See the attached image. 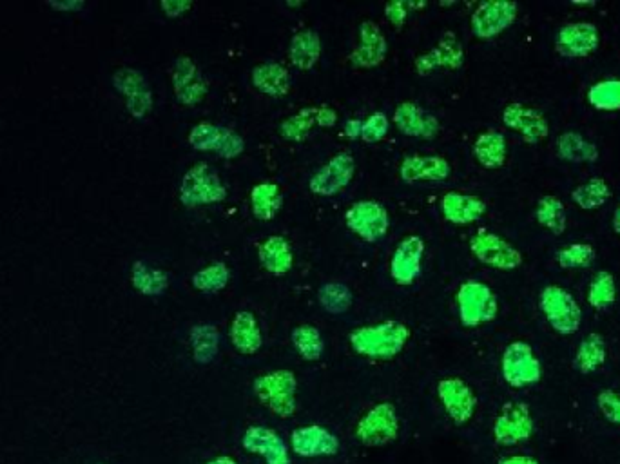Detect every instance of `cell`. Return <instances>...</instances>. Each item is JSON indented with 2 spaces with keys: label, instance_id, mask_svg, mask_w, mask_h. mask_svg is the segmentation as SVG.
Listing matches in <instances>:
<instances>
[{
  "label": "cell",
  "instance_id": "obj_1",
  "mask_svg": "<svg viewBox=\"0 0 620 464\" xmlns=\"http://www.w3.org/2000/svg\"><path fill=\"white\" fill-rule=\"evenodd\" d=\"M410 338L412 332L405 323L387 319L383 323L352 330L349 341L352 350L361 358L388 361L398 358L407 347Z\"/></svg>",
  "mask_w": 620,
  "mask_h": 464
},
{
  "label": "cell",
  "instance_id": "obj_2",
  "mask_svg": "<svg viewBox=\"0 0 620 464\" xmlns=\"http://www.w3.org/2000/svg\"><path fill=\"white\" fill-rule=\"evenodd\" d=\"M252 390L267 410L274 416L292 417L296 414V394H298V379L292 370L280 368L267 374L256 377L252 383Z\"/></svg>",
  "mask_w": 620,
  "mask_h": 464
},
{
  "label": "cell",
  "instance_id": "obj_3",
  "mask_svg": "<svg viewBox=\"0 0 620 464\" xmlns=\"http://www.w3.org/2000/svg\"><path fill=\"white\" fill-rule=\"evenodd\" d=\"M539 309L548 325L561 336H573L582 325V309L570 290L546 285L539 294Z\"/></svg>",
  "mask_w": 620,
  "mask_h": 464
},
{
  "label": "cell",
  "instance_id": "obj_4",
  "mask_svg": "<svg viewBox=\"0 0 620 464\" xmlns=\"http://www.w3.org/2000/svg\"><path fill=\"white\" fill-rule=\"evenodd\" d=\"M456 303L461 325L466 329H477L499 314V300L483 281H465L457 290Z\"/></svg>",
  "mask_w": 620,
  "mask_h": 464
},
{
  "label": "cell",
  "instance_id": "obj_5",
  "mask_svg": "<svg viewBox=\"0 0 620 464\" xmlns=\"http://www.w3.org/2000/svg\"><path fill=\"white\" fill-rule=\"evenodd\" d=\"M178 194L185 207L194 209L222 203L227 198V187L211 165L200 162L187 169Z\"/></svg>",
  "mask_w": 620,
  "mask_h": 464
},
{
  "label": "cell",
  "instance_id": "obj_6",
  "mask_svg": "<svg viewBox=\"0 0 620 464\" xmlns=\"http://www.w3.org/2000/svg\"><path fill=\"white\" fill-rule=\"evenodd\" d=\"M501 374L512 388L533 387L543 379V365L530 343L512 341L501 356Z\"/></svg>",
  "mask_w": 620,
  "mask_h": 464
},
{
  "label": "cell",
  "instance_id": "obj_7",
  "mask_svg": "<svg viewBox=\"0 0 620 464\" xmlns=\"http://www.w3.org/2000/svg\"><path fill=\"white\" fill-rule=\"evenodd\" d=\"M470 252L475 260L495 271H515L524 261L523 254L515 245L486 229L475 232L470 238Z\"/></svg>",
  "mask_w": 620,
  "mask_h": 464
},
{
  "label": "cell",
  "instance_id": "obj_8",
  "mask_svg": "<svg viewBox=\"0 0 620 464\" xmlns=\"http://www.w3.org/2000/svg\"><path fill=\"white\" fill-rule=\"evenodd\" d=\"M399 416L392 403H378L372 406L356 425L354 434L361 445L379 448L394 443L399 435Z\"/></svg>",
  "mask_w": 620,
  "mask_h": 464
},
{
  "label": "cell",
  "instance_id": "obj_9",
  "mask_svg": "<svg viewBox=\"0 0 620 464\" xmlns=\"http://www.w3.org/2000/svg\"><path fill=\"white\" fill-rule=\"evenodd\" d=\"M535 432L532 410L526 403L510 401L501 408L494 421V441L499 446H515L526 443Z\"/></svg>",
  "mask_w": 620,
  "mask_h": 464
},
{
  "label": "cell",
  "instance_id": "obj_10",
  "mask_svg": "<svg viewBox=\"0 0 620 464\" xmlns=\"http://www.w3.org/2000/svg\"><path fill=\"white\" fill-rule=\"evenodd\" d=\"M189 144L194 151L216 153L225 160H233L243 155L245 140L229 127L216 126L209 122H200L189 131Z\"/></svg>",
  "mask_w": 620,
  "mask_h": 464
},
{
  "label": "cell",
  "instance_id": "obj_11",
  "mask_svg": "<svg viewBox=\"0 0 620 464\" xmlns=\"http://www.w3.org/2000/svg\"><path fill=\"white\" fill-rule=\"evenodd\" d=\"M519 15V4L512 0H488L481 2L470 19V28L477 39L490 40L499 37L514 26Z\"/></svg>",
  "mask_w": 620,
  "mask_h": 464
},
{
  "label": "cell",
  "instance_id": "obj_12",
  "mask_svg": "<svg viewBox=\"0 0 620 464\" xmlns=\"http://www.w3.org/2000/svg\"><path fill=\"white\" fill-rule=\"evenodd\" d=\"M345 223L363 242L376 243L387 236L390 227L387 209L374 200H361L349 207Z\"/></svg>",
  "mask_w": 620,
  "mask_h": 464
},
{
  "label": "cell",
  "instance_id": "obj_13",
  "mask_svg": "<svg viewBox=\"0 0 620 464\" xmlns=\"http://www.w3.org/2000/svg\"><path fill=\"white\" fill-rule=\"evenodd\" d=\"M601 46V31L588 20L568 22L555 35V51L564 58H586Z\"/></svg>",
  "mask_w": 620,
  "mask_h": 464
},
{
  "label": "cell",
  "instance_id": "obj_14",
  "mask_svg": "<svg viewBox=\"0 0 620 464\" xmlns=\"http://www.w3.org/2000/svg\"><path fill=\"white\" fill-rule=\"evenodd\" d=\"M437 397L443 405L446 416L456 425L470 423L477 410V397L472 387L461 377H445L437 385Z\"/></svg>",
  "mask_w": 620,
  "mask_h": 464
},
{
  "label": "cell",
  "instance_id": "obj_15",
  "mask_svg": "<svg viewBox=\"0 0 620 464\" xmlns=\"http://www.w3.org/2000/svg\"><path fill=\"white\" fill-rule=\"evenodd\" d=\"M356 174V160L350 153H338L310 178V193L336 196L349 187Z\"/></svg>",
  "mask_w": 620,
  "mask_h": 464
},
{
  "label": "cell",
  "instance_id": "obj_16",
  "mask_svg": "<svg viewBox=\"0 0 620 464\" xmlns=\"http://www.w3.org/2000/svg\"><path fill=\"white\" fill-rule=\"evenodd\" d=\"M503 124L530 145L539 144L550 135V122L543 111L523 102H510L504 107Z\"/></svg>",
  "mask_w": 620,
  "mask_h": 464
},
{
  "label": "cell",
  "instance_id": "obj_17",
  "mask_svg": "<svg viewBox=\"0 0 620 464\" xmlns=\"http://www.w3.org/2000/svg\"><path fill=\"white\" fill-rule=\"evenodd\" d=\"M113 84L126 100L127 111L136 120L146 118L153 109V91L146 77L133 68L118 69L113 75Z\"/></svg>",
  "mask_w": 620,
  "mask_h": 464
},
{
  "label": "cell",
  "instance_id": "obj_18",
  "mask_svg": "<svg viewBox=\"0 0 620 464\" xmlns=\"http://www.w3.org/2000/svg\"><path fill=\"white\" fill-rule=\"evenodd\" d=\"M245 452L262 457L265 464H292L291 448L269 426L252 425L242 437Z\"/></svg>",
  "mask_w": 620,
  "mask_h": 464
},
{
  "label": "cell",
  "instance_id": "obj_19",
  "mask_svg": "<svg viewBox=\"0 0 620 464\" xmlns=\"http://www.w3.org/2000/svg\"><path fill=\"white\" fill-rule=\"evenodd\" d=\"M289 448L292 454L303 457V459L334 457L340 452V439L325 426H300L292 432Z\"/></svg>",
  "mask_w": 620,
  "mask_h": 464
},
{
  "label": "cell",
  "instance_id": "obj_20",
  "mask_svg": "<svg viewBox=\"0 0 620 464\" xmlns=\"http://www.w3.org/2000/svg\"><path fill=\"white\" fill-rule=\"evenodd\" d=\"M425 256V242L421 236L410 234L398 243L396 251L390 260V276L401 287H408L421 274Z\"/></svg>",
  "mask_w": 620,
  "mask_h": 464
},
{
  "label": "cell",
  "instance_id": "obj_21",
  "mask_svg": "<svg viewBox=\"0 0 620 464\" xmlns=\"http://www.w3.org/2000/svg\"><path fill=\"white\" fill-rule=\"evenodd\" d=\"M173 89L182 106H198L209 93V82L191 58L178 57L173 66Z\"/></svg>",
  "mask_w": 620,
  "mask_h": 464
},
{
  "label": "cell",
  "instance_id": "obj_22",
  "mask_svg": "<svg viewBox=\"0 0 620 464\" xmlns=\"http://www.w3.org/2000/svg\"><path fill=\"white\" fill-rule=\"evenodd\" d=\"M388 44L385 33L381 31L376 22L365 20L359 26L358 48L350 53V64L354 68L372 69L378 68L387 58Z\"/></svg>",
  "mask_w": 620,
  "mask_h": 464
},
{
  "label": "cell",
  "instance_id": "obj_23",
  "mask_svg": "<svg viewBox=\"0 0 620 464\" xmlns=\"http://www.w3.org/2000/svg\"><path fill=\"white\" fill-rule=\"evenodd\" d=\"M465 64V48L454 33H445L434 49L416 58L414 68L419 75H428L434 69H456Z\"/></svg>",
  "mask_w": 620,
  "mask_h": 464
},
{
  "label": "cell",
  "instance_id": "obj_24",
  "mask_svg": "<svg viewBox=\"0 0 620 464\" xmlns=\"http://www.w3.org/2000/svg\"><path fill=\"white\" fill-rule=\"evenodd\" d=\"M394 124L403 135L423 140H432L441 131L436 116L417 106L416 102H401L394 111Z\"/></svg>",
  "mask_w": 620,
  "mask_h": 464
},
{
  "label": "cell",
  "instance_id": "obj_25",
  "mask_svg": "<svg viewBox=\"0 0 620 464\" xmlns=\"http://www.w3.org/2000/svg\"><path fill=\"white\" fill-rule=\"evenodd\" d=\"M450 173H452V165L443 156H407L399 165V176L407 184L445 182Z\"/></svg>",
  "mask_w": 620,
  "mask_h": 464
},
{
  "label": "cell",
  "instance_id": "obj_26",
  "mask_svg": "<svg viewBox=\"0 0 620 464\" xmlns=\"http://www.w3.org/2000/svg\"><path fill=\"white\" fill-rule=\"evenodd\" d=\"M486 202L475 194L446 193L441 198V213L446 222L454 225H470L479 222L486 214Z\"/></svg>",
  "mask_w": 620,
  "mask_h": 464
},
{
  "label": "cell",
  "instance_id": "obj_27",
  "mask_svg": "<svg viewBox=\"0 0 620 464\" xmlns=\"http://www.w3.org/2000/svg\"><path fill=\"white\" fill-rule=\"evenodd\" d=\"M229 338L234 350L242 356L256 354L263 345V334L256 316L249 310H240L234 314L229 329Z\"/></svg>",
  "mask_w": 620,
  "mask_h": 464
},
{
  "label": "cell",
  "instance_id": "obj_28",
  "mask_svg": "<svg viewBox=\"0 0 620 464\" xmlns=\"http://www.w3.org/2000/svg\"><path fill=\"white\" fill-rule=\"evenodd\" d=\"M557 156L568 164H595L601 158V151L595 142L577 131H564L555 142Z\"/></svg>",
  "mask_w": 620,
  "mask_h": 464
},
{
  "label": "cell",
  "instance_id": "obj_29",
  "mask_svg": "<svg viewBox=\"0 0 620 464\" xmlns=\"http://www.w3.org/2000/svg\"><path fill=\"white\" fill-rule=\"evenodd\" d=\"M252 86L267 97L281 98L291 91V73L278 62H263L252 69Z\"/></svg>",
  "mask_w": 620,
  "mask_h": 464
},
{
  "label": "cell",
  "instance_id": "obj_30",
  "mask_svg": "<svg viewBox=\"0 0 620 464\" xmlns=\"http://www.w3.org/2000/svg\"><path fill=\"white\" fill-rule=\"evenodd\" d=\"M258 260L263 269L274 276H283L291 272L294 265L291 243L283 236H269L258 247Z\"/></svg>",
  "mask_w": 620,
  "mask_h": 464
},
{
  "label": "cell",
  "instance_id": "obj_31",
  "mask_svg": "<svg viewBox=\"0 0 620 464\" xmlns=\"http://www.w3.org/2000/svg\"><path fill=\"white\" fill-rule=\"evenodd\" d=\"M474 156L485 169H499L506 164L508 158V142L506 136L499 131H485L475 138Z\"/></svg>",
  "mask_w": 620,
  "mask_h": 464
},
{
  "label": "cell",
  "instance_id": "obj_32",
  "mask_svg": "<svg viewBox=\"0 0 620 464\" xmlns=\"http://www.w3.org/2000/svg\"><path fill=\"white\" fill-rule=\"evenodd\" d=\"M320 57L321 39L316 31L303 29L292 37L289 58L294 68L309 71L320 62Z\"/></svg>",
  "mask_w": 620,
  "mask_h": 464
},
{
  "label": "cell",
  "instance_id": "obj_33",
  "mask_svg": "<svg viewBox=\"0 0 620 464\" xmlns=\"http://www.w3.org/2000/svg\"><path fill=\"white\" fill-rule=\"evenodd\" d=\"M606 359H608L606 339L599 332H591L579 343L573 365L581 374H593L604 367Z\"/></svg>",
  "mask_w": 620,
  "mask_h": 464
},
{
  "label": "cell",
  "instance_id": "obj_34",
  "mask_svg": "<svg viewBox=\"0 0 620 464\" xmlns=\"http://www.w3.org/2000/svg\"><path fill=\"white\" fill-rule=\"evenodd\" d=\"M281 207H283V194H281L280 185L262 182V184L252 187L251 209L252 214L258 220L271 222L278 216Z\"/></svg>",
  "mask_w": 620,
  "mask_h": 464
},
{
  "label": "cell",
  "instance_id": "obj_35",
  "mask_svg": "<svg viewBox=\"0 0 620 464\" xmlns=\"http://www.w3.org/2000/svg\"><path fill=\"white\" fill-rule=\"evenodd\" d=\"M131 283L142 296H162L169 287V276L162 269L147 265L146 261H135L131 267Z\"/></svg>",
  "mask_w": 620,
  "mask_h": 464
},
{
  "label": "cell",
  "instance_id": "obj_36",
  "mask_svg": "<svg viewBox=\"0 0 620 464\" xmlns=\"http://www.w3.org/2000/svg\"><path fill=\"white\" fill-rule=\"evenodd\" d=\"M535 220L553 236H561L568 227L564 202L555 194H544L535 205Z\"/></svg>",
  "mask_w": 620,
  "mask_h": 464
},
{
  "label": "cell",
  "instance_id": "obj_37",
  "mask_svg": "<svg viewBox=\"0 0 620 464\" xmlns=\"http://www.w3.org/2000/svg\"><path fill=\"white\" fill-rule=\"evenodd\" d=\"M611 196V185L601 176H595L573 189L572 202L582 211H597L610 202Z\"/></svg>",
  "mask_w": 620,
  "mask_h": 464
},
{
  "label": "cell",
  "instance_id": "obj_38",
  "mask_svg": "<svg viewBox=\"0 0 620 464\" xmlns=\"http://www.w3.org/2000/svg\"><path fill=\"white\" fill-rule=\"evenodd\" d=\"M191 350L193 358L200 365H209L220 350V332L213 325H196L191 330Z\"/></svg>",
  "mask_w": 620,
  "mask_h": 464
},
{
  "label": "cell",
  "instance_id": "obj_39",
  "mask_svg": "<svg viewBox=\"0 0 620 464\" xmlns=\"http://www.w3.org/2000/svg\"><path fill=\"white\" fill-rule=\"evenodd\" d=\"M292 345L305 361H320L325 352V341L320 330L312 325H300L292 330Z\"/></svg>",
  "mask_w": 620,
  "mask_h": 464
},
{
  "label": "cell",
  "instance_id": "obj_40",
  "mask_svg": "<svg viewBox=\"0 0 620 464\" xmlns=\"http://www.w3.org/2000/svg\"><path fill=\"white\" fill-rule=\"evenodd\" d=\"M617 301V281L608 271H599L588 287V305L591 309L606 310Z\"/></svg>",
  "mask_w": 620,
  "mask_h": 464
},
{
  "label": "cell",
  "instance_id": "obj_41",
  "mask_svg": "<svg viewBox=\"0 0 620 464\" xmlns=\"http://www.w3.org/2000/svg\"><path fill=\"white\" fill-rule=\"evenodd\" d=\"M588 102L597 111H620V78L599 80L588 89Z\"/></svg>",
  "mask_w": 620,
  "mask_h": 464
},
{
  "label": "cell",
  "instance_id": "obj_42",
  "mask_svg": "<svg viewBox=\"0 0 620 464\" xmlns=\"http://www.w3.org/2000/svg\"><path fill=\"white\" fill-rule=\"evenodd\" d=\"M318 107H303L296 115L285 118L280 124V135L289 142H305L316 126Z\"/></svg>",
  "mask_w": 620,
  "mask_h": 464
},
{
  "label": "cell",
  "instance_id": "obj_43",
  "mask_svg": "<svg viewBox=\"0 0 620 464\" xmlns=\"http://www.w3.org/2000/svg\"><path fill=\"white\" fill-rule=\"evenodd\" d=\"M231 280V271L223 261H214L204 269L194 272L193 287L204 294H216L225 289Z\"/></svg>",
  "mask_w": 620,
  "mask_h": 464
},
{
  "label": "cell",
  "instance_id": "obj_44",
  "mask_svg": "<svg viewBox=\"0 0 620 464\" xmlns=\"http://www.w3.org/2000/svg\"><path fill=\"white\" fill-rule=\"evenodd\" d=\"M557 263L562 269L568 271H582L593 265V261L597 258V251L590 243H570L566 247H562L555 254Z\"/></svg>",
  "mask_w": 620,
  "mask_h": 464
},
{
  "label": "cell",
  "instance_id": "obj_45",
  "mask_svg": "<svg viewBox=\"0 0 620 464\" xmlns=\"http://www.w3.org/2000/svg\"><path fill=\"white\" fill-rule=\"evenodd\" d=\"M318 300L323 310H327L330 314H343L352 305V292L347 285L332 281V283L321 285L318 290Z\"/></svg>",
  "mask_w": 620,
  "mask_h": 464
},
{
  "label": "cell",
  "instance_id": "obj_46",
  "mask_svg": "<svg viewBox=\"0 0 620 464\" xmlns=\"http://www.w3.org/2000/svg\"><path fill=\"white\" fill-rule=\"evenodd\" d=\"M388 127H390L388 116L385 113H381V111H376L367 120H363L361 138L365 142H369V144H376V142L383 140L387 136Z\"/></svg>",
  "mask_w": 620,
  "mask_h": 464
},
{
  "label": "cell",
  "instance_id": "obj_47",
  "mask_svg": "<svg viewBox=\"0 0 620 464\" xmlns=\"http://www.w3.org/2000/svg\"><path fill=\"white\" fill-rule=\"evenodd\" d=\"M597 406L611 425H620V390H602L597 396Z\"/></svg>",
  "mask_w": 620,
  "mask_h": 464
},
{
  "label": "cell",
  "instance_id": "obj_48",
  "mask_svg": "<svg viewBox=\"0 0 620 464\" xmlns=\"http://www.w3.org/2000/svg\"><path fill=\"white\" fill-rule=\"evenodd\" d=\"M427 6V2H421V4H417V2H388L387 6H385V17H387L388 22L392 24V26H396V28H401L408 19V11L416 10V8H425Z\"/></svg>",
  "mask_w": 620,
  "mask_h": 464
},
{
  "label": "cell",
  "instance_id": "obj_49",
  "mask_svg": "<svg viewBox=\"0 0 620 464\" xmlns=\"http://www.w3.org/2000/svg\"><path fill=\"white\" fill-rule=\"evenodd\" d=\"M191 8H193V2H189V0H164L160 4V10L164 11L165 15L171 19L182 17Z\"/></svg>",
  "mask_w": 620,
  "mask_h": 464
},
{
  "label": "cell",
  "instance_id": "obj_50",
  "mask_svg": "<svg viewBox=\"0 0 620 464\" xmlns=\"http://www.w3.org/2000/svg\"><path fill=\"white\" fill-rule=\"evenodd\" d=\"M338 122V113L330 106L318 107V113H316V124L320 127H334Z\"/></svg>",
  "mask_w": 620,
  "mask_h": 464
},
{
  "label": "cell",
  "instance_id": "obj_51",
  "mask_svg": "<svg viewBox=\"0 0 620 464\" xmlns=\"http://www.w3.org/2000/svg\"><path fill=\"white\" fill-rule=\"evenodd\" d=\"M84 2L80 0H62V2H49V8L55 11H62V13H77V11L84 10Z\"/></svg>",
  "mask_w": 620,
  "mask_h": 464
},
{
  "label": "cell",
  "instance_id": "obj_52",
  "mask_svg": "<svg viewBox=\"0 0 620 464\" xmlns=\"http://www.w3.org/2000/svg\"><path fill=\"white\" fill-rule=\"evenodd\" d=\"M361 129H363V120H359V118H350L347 120V124L343 127V131H345V135L350 140H358L361 138Z\"/></svg>",
  "mask_w": 620,
  "mask_h": 464
},
{
  "label": "cell",
  "instance_id": "obj_53",
  "mask_svg": "<svg viewBox=\"0 0 620 464\" xmlns=\"http://www.w3.org/2000/svg\"><path fill=\"white\" fill-rule=\"evenodd\" d=\"M497 464H541L535 457L532 455H508V457H503L501 461Z\"/></svg>",
  "mask_w": 620,
  "mask_h": 464
},
{
  "label": "cell",
  "instance_id": "obj_54",
  "mask_svg": "<svg viewBox=\"0 0 620 464\" xmlns=\"http://www.w3.org/2000/svg\"><path fill=\"white\" fill-rule=\"evenodd\" d=\"M611 229H613L617 236H620V202L617 203L613 216H611Z\"/></svg>",
  "mask_w": 620,
  "mask_h": 464
},
{
  "label": "cell",
  "instance_id": "obj_55",
  "mask_svg": "<svg viewBox=\"0 0 620 464\" xmlns=\"http://www.w3.org/2000/svg\"><path fill=\"white\" fill-rule=\"evenodd\" d=\"M205 464H238L236 463V459L231 457V455H218V457H214L211 461H207Z\"/></svg>",
  "mask_w": 620,
  "mask_h": 464
},
{
  "label": "cell",
  "instance_id": "obj_56",
  "mask_svg": "<svg viewBox=\"0 0 620 464\" xmlns=\"http://www.w3.org/2000/svg\"><path fill=\"white\" fill-rule=\"evenodd\" d=\"M575 6H588V8H593L595 6V2L591 0V2H573Z\"/></svg>",
  "mask_w": 620,
  "mask_h": 464
}]
</instances>
